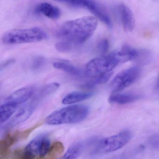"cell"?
Instances as JSON below:
<instances>
[{
	"label": "cell",
	"instance_id": "277c9868",
	"mask_svg": "<svg viewBox=\"0 0 159 159\" xmlns=\"http://www.w3.org/2000/svg\"><path fill=\"white\" fill-rule=\"evenodd\" d=\"M47 38V34L43 29L33 27L7 31L3 34L2 41L5 44L14 45L36 43Z\"/></svg>",
	"mask_w": 159,
	"mask_h": 159
},
{
	"label": "cell",
	"instance_id": "52a82bcc",
	"mask_svg": "<svg viewBox=\"0 0 159 159\" xmlns=\"http://www.w3.org/2000/svg\"><path fill=\"white\" fill-rule=\"evenodd\" d=\"M71 5L86 8L92 13L95 17L108 27L112 26V22L103 7L93 0H73Z\"/></svg>",
	"mask_w": 159,
	"mask_h": 159
},
{
	"label": "cell",
	"instance_id": "e0dca14e",
	"mask_svg": "<svg viewBox=\"0 0 159 159\" xmlns=\"http://www.w3.org/2000/svg\"><path fill=\"white\" fill-rule=\"evenodd\" d=\"M84 144L77 142L72 145L60 159H77L84 149Z\"/></svg>",
	"mask_w": 159,
	"mask_h": 159
},
{
	"label": "cell",
	"instance_id": "6da1fadb",
	"mask_svg": "<svg viewBox=\"0 0 159 159\" xmlns=\"http://www.w3.org/2000/svg\"><path fill=\"white\" fill-rule=\"evenodd\" d=\"M98 24V19L95 17H82L64 22L59 29L57 35L62 41L74 45L81 44L92 36Z\"/></svg>",
	"mask_w": 159,
	"mask_h": 159
},
{
	"label": "cell",
	"instance_id": "30bf717a",
	"mask_svg": "<svg viewBox=\"0 0 159 159\" xmlns=\"http://www.w3.org/2000/svg\"><path fill=\"white\" fill-rule=\"evenodd\" d=\"M34 110V107L32 105L26 106L20 108L6 124L4 129H11L25 122L31 116Z\"/></svg>",
	"mask_w": 159,
	"mask_h": 159
},
{
	"label": "cell",
	"instance_id": "8fae6325",
	"mask_svg": "<svg viewBox=\"0 0 159 159\" xmlns=\"http://www.w3.org/2000/svg\"><path fill=\"white\" fill-rule=\"evenodd\" d=\"M119 16L123 29L126 32H131L135 25V18L132 11L126 5L121 4L119 6Z\"/></svg>",
	"mask_w": 159,
	"mask_h": 159
},
{
	"label": "cell",
	"instance_id": "ba28073f",
	"mask_svg": "<svg viewBox=\"0 0 159 159\" xmlns=\"http://www.w3.org/2000/svg\"><path fill=\"white\" fill-rule=\"evenodd\" d=\"M28 137L27 133L23 131H17L13 133H8L1 140L0 142V156L1 158L7 157L10 148L18 142L24 140Z\"/></svg>",
	"mask_w": 159,
	"mask_h": 159
},
{
	"label": "cell",
	"instance_id": "9a60e30c",
	"mask_svg": "<svg viewBox=\"0 0 159 159\" xmlns=\"http://www.w3.org/2000/svg\"><path fill=\"white\" fill-rule=\"evenodd\" d=\"M53 65L56 69L74 76H80L82 74V71L80 69L67 61L59 60L55 61L53 63Z\"/></svg>",
	"mask_w": 159,
	"mask_h": 159
},
{
	"label": "cell",
	"instance_id": "8992f818",
	"mask_svg": "<svg viewBox=\"0 0 159 159\" xmlns=\"http://www.w3.org/2000/svg\"><path fill=\"white\" fill-rule=\"evenodd\" d=\"M141 73V69L137 67H132L119 73L111 82L113 93L119 92L133 84Z\"/></svg>",
	"mask_w": 159,
	"mask_h": 159
},
{
	"label": "cell",
	"instance_id": "4316f807",
	"mask_svg": "<svg viewBox=\"0 0 159 159\" xmlns=\"http://www.w3.org/2000/svg\"><path fill=\"white\" fill-rule=\"evenodd\" d=\"M55 1H57V2H61V0H54Z\"/></svg>",
	"mask_w": 159,
	"mask_h": 159
},
{
	"label": "cell",
	"instance_id": "5bb4252c",
	"mask_svg": "<svg viewBox=\"0 0 159 159\" xmlns=\"http://www.w3.org/2000/svg\"><path fill=\"white\" fill-rule=\"evenodd\" d=\"M93 93L88 92L74 91L68 93L62 100L63 104H72L90 98Z\"/></svg>",
	"mask_w": 159,
	"mask_h": 159
},
{
	"label": "cell",
	"instance_id": "ac0fdd59",
	"mask_svg": "<svg viewBox=\"0 0 159 159\" xmlns=\"http://www.w3.org/2000/svg\"><path fill=\"white\" fill-rule=\"evenodd\" d=\"M59 87V84L57 82L49 83L47 84L41 88L35 97L34 101L38 102L45 97H47L50 94L55 92Z\"/></svg>",
	"mask_w": 159,
	"mask_h": 159
},
{
	"label": "cell",
	"instance_id": "4fadbf2b",
	"mask_svg": "<svg viewBox=\"0 0 159 159\" xmlns=\"http://www.w3.org/2000/svg\"><path fill=\"white\" fill-rule=\"evenodd\" d=\"M139 94L133 93H113L110 95L109 101L111 103L119 105L127 104L140 99Z\"/></svg>",
	"mask_w": 159,
	"mask_h": 159
},
{
	"label": "cell",
	"instance_id": "d4e9b609",
	"mask_svg": "<svg viewBox=\"0 0 159 159\" xmlns=\"http://www.w3.org/2000/svg\"><path fill=\"white\" fill-rule=\"evenodd\" d=\"M15 62V60L14 59H9L7 60V61H4L1 64V70H2V69H3L4 68H6L7 66H9V65H11Z\"/></svg>",
	"mask_w": 159,
	"mask_h": 159
},
{
	"label": "cell",
	"instance_id": "44dd1931",
	"mask_svg": "<svg viewBox=\"0 0 159 159\" xmlns=\"http://www.w3.org/2000/svg\"><path fill=\"white\" fill-rule=\"evenodd\" d=\"M74 46L69 42L62 40L61 42H58L56 44V48L59 52L63 53L71 51L73 48Z\"/></svg>",
	"mask_w": 159,
	"mask_h": 159
},
{
	"label": "cell",
	"instance_id": "5b68a950",
	"mask_svg": "<svg viewBox=\"0 0 159 159\" xmlns=\"http://www.w3.org/2000/svg\"><path fill=\"white\" fill-rule=\"evenodd\" d=\"M132 133L124 130L116 135L100 140L92 151L94 154H106L115 152L124 147L131 139Z\"/></svg>",
	"mask_w": 159,
	"mask_h": 159
},
{
	"label": "cell",
	"instance_id": "484cf974",
	"mask_svg": "<svg viewBox=\"0 0 159 159\" xmlns=\"http://www.w3.org/2000/svg\"><path fill=\"white\" fill-rule=\"evenodd\" d=\"M156 89L159 94V77L157 81V84H156Z\"/></svg>",
	"mask_w": 159,
	"mask_h": 159
},
{
	"label": "cell",
	"instance_id": "7c38bea8",
	"mask_svg": "<svg viewBox=\"0 0 159 159\" xmlns=\"http://www.w3.org/2000/svg\"><path fill=\"white\" fill-rule=\"evenodd\" d=\"M35 12L51 19H58L60 16V10L57 7L47 2L41 3L35 8Z\"/></svg>",
	"mask_w": 159,
	"mask_h": 159
},
{
	"label": "cell",
	"instance_id": "9c48e42d",
	"mask_svg": "<svg viewBox=\"0 0 159 159\" xmlns=\"http://www.w3.org/2000/svg\"><path fill=\"white\" fill-rule=\"evenodd\" d=\"M35 91V88L33 86L23 87L15 91L7 96L4 102L13 104L18 106L30 99Z\"/></svg>",
	"mask_w": 159,
	"mask_h": 159
},
{
	"label": "cell",
	"instance_id": "cb8c5ba5",
	"mask_svg": "<svg viewBox=\"0 0 159 159\" xmlns=\"http://www.w3.org/2000/svg\"><path fill=\"white\" fill-rule=\"evenodd\" d=\"M148 143L152 148L159 149V134H156L150 136L148 139Z\"/></svg>",
	"mask_w": 159,
	"mask_h": 159
},
{
	"label": "cell",
	"instance_id": "603a6c76",
	"mask_svg": "<svg viewBox=\"0 0 159 159\" xmlns=\"http://www.w3.org/2000/svg\"><path fill=\"white\" fill-rule=\"evenodd\" d=\"M109 46H110V44H109V42L108 40L104 39L101 40L98 43L97 48H98L99 52L103 56L108 52V49L109 48Z\"/></svg>",
	"mask_w": 159,
	"mask_h": 159
},
{
	"label": "cell",
	"instance_id": "7402d4cb",
	"mask_svg": "<svg viewBox=\"0 0 159 159\" xmlns=\"http://www.w3.org/2000/svg\"><path fill=\"white\" fill-rule=\"evenodd\" d=\"M46 61L44 58L42 57H37L35 58L32 62L31 69L33 70H38L42 69L45 64Z\"/></svg>",
	"mask_w": 159,
	"mask_h": 159
},
{
	"label": "cell",
	"instance_id": "3957f363",
	"mask_svg": "<svg viewBox=\"0 0 159 159\" xmlns=\"http://www.w3.org/2000/svg\"><path fill=\"white\" fill-rule=\"evenodd\" d=\"M89 112V107L84 105L69 106L52 112L45 122L49 125L79 123L87 118Z\"/></svg>",
	"mask_w": 159,
	"mask_h": 159
},
{
	"label": "cell",
	"instance_id": "d6986e66",
	"mask_svg": "<svg viewBox=\"0 0 159 159\" xmlns=\"http://www.w3.org/2000/svg\"><path fill=\"white\" fill-rule=\"evenodd\" d=\"M113 72L109 73L104 75L97 77H91V79L85 83L82 87L86 89H91L97 85L104 84L109 80L113 75Z\"/></svg>",
	"mask_w": 159,
	"mask_h": 159
},
{
	"label": "cell",
	"instance_id": "2e32d148",
	"mask_svg": "<svg viewBox=\"0 0 159 159\" xmlns=\"http://www.w3.org/2000/svg\"><path fill=\"white\" fill-rule=\"evenodd\" d=\"M18 106L9 103L3 102L0 107V122L1 124L9 120L15 113Z\"/></svg>",
	"mask_w": 159,
	"mask_h": 159
},
{
	"label": "cell",
	"instance_id": "7a4b0ae2",
	"mask_svg": "<svg viewBox=\"0 0 159 159\" xmlns=\"http://www.w3.org/2000/svg\"><path fill=\"white\" fill-rule=\"evenodd\" d=\"M128 61V57L123 51H114L89 61L86 65L85 73L91 78L97 77L113 72V70L118 65Z\"/></svg>",
	"mask_w": 159,
	"mask_h": 159
},
{
	"label": "cell",
	"instance_id": "ffe728a7",
	"mask_svg": "<svg viewBox=\"0 0 159 159\" xmlns=\"http://www.w3.org/2000/svg\"><path fill=\"white\" fill-rule=\"evenodd\" d=\"M63 150V144L60 142H55L51 146L47 156L44 158L41 159H57L62 154Z\"/></svg>",
	"mask_w": 159,
	"mask_h": 159
}]
</instances>
